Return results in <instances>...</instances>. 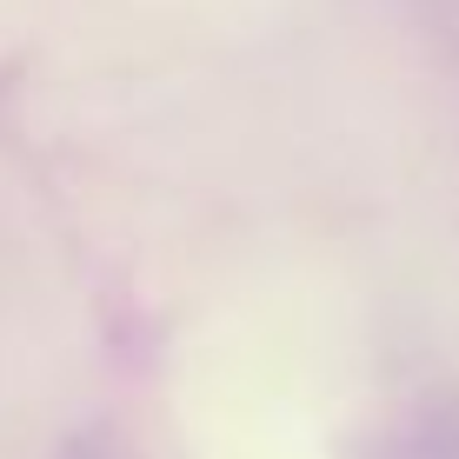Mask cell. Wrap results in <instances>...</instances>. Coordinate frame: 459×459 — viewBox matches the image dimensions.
Returning <instances> with one entry per match:
<instances>
[]
</instances>
